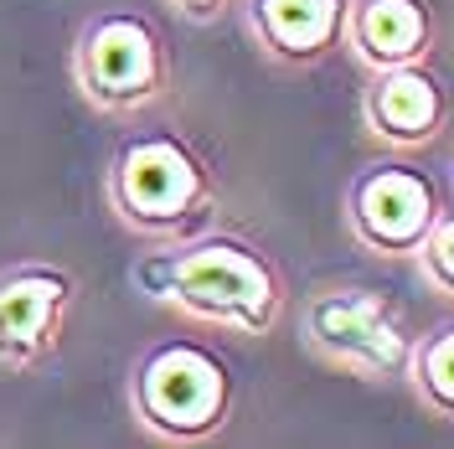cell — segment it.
Masks as SVG:
<instances>
[{"instance_id":"1","label":"cell","mask_w":454,"mask_h":449,"mask_svg":"<svg viewBox=\"0 0 454 449\" xmlns=\"http://www.w3.org/2000/svg\"><path fill=\"white\" fill-rule=\"evenodd\" d=\"M166 295L197 320L238 326L254 336L279 320L284 305V284L274 274V264L238 238H207V243H192L186 253H176Z\"/></svg>"},{"instance_id":"10","label":"cell","mask_w":454,"mask_h":449,"mask_svg":"<svg viewBox=\"0 0 454 449\" xmlns=\"http://www.w3.org/2000/svg\"><path fill=\"white\" fill-rule=\"evenodd\" d=\"M346 0H254V36L279 62H320L340 42Z\"/></svg>"},{"instance_id":"12","label":"cell","mask_w":454,"mask_h":449,"mask_svg":"<svg viewBox=\"0 0 454 449\" xmlns=\"http://www.w3.org/2000/svg\"><path fill=\"white\" fill-rule=\"evenodd\" d=\"M413 253L428 264V274H434V284H439V295H450L454 289V217H450V207L434 217V227L424 232V243H419Z\"/></svg>"},{"instance_id":"5","label":"cell","mask_w":454,"mask_h":449,"mask_svg":"<svg viewBox=\"0 0 454 449\" xmlns=\"http://www.w3.org/2000/svg\"><path fill=\"white\" fill-rule=\"evenodd\" d=\"M305 336L320 357H331L336 366L356 372V377H382L408 362L413 341L397 326L393 305L372 289H331L310 300L305 310Z\"/></svg>"},{"instance_id":"13","label":"cell","mask_w":454,"mask_h":449,"mask_svg":"<svg viewBox=\"0 0 454 449\" xmlns=\"http://www.w3.org/2000/svg\"><path fill=\"white\" fill-rule=\"evenodd\" d=\"M176 5H181L186 16H217V11H223L227 0H176Z\"/></svg>"},{"instance_id":"2","label":"cell","mask_w":454,"mask_h":449,"mask_svg":"<svg viewBox=\"0 0 454 449\" xmlns=\"http://www.w3.org/2000/svg\"><path fill=\"white\" fill-rule=\"evenodd\" d=\"M109 197L119 217L140 232H181L212 197L207 166L176 135H135L114 155Z\"/></svg>"},{"instance_id":"8","label":"cell","mask_w":454,"mask_h":449,"mask_svg":"<svg viewBox=\"0 0 454 449\" xmlns=\"http://www.w3.org/2000/svg\"><path fill=\"white\" fill-rule=\"evenodd\" d=\"M367 124L377 140L413 150L428 145L444 124V88L424 62H397V67H377L367 88Z\"/></svg>"},{"instance_id":"4","label":"cell","mask_w":454,"mask_h":449,"mask_svg":"<svg viewBox=\"0 0 454 449\" xmlns=\"http://www.w3.org/2000/svg\"><path fill=\"white\" fill-rule=\"evenodd\" d=\"M73 73L88 104H98L104 114H129L166 93V47L145 16L109 11L83 27Z\"/></svg>"},{"instance_id":"9","label":"cell","mask_w":454,"mask_h":449,"mask_svg":"<svg viewBox=\"0 0 454 449\" xmlns=\"http://www.w3.org/2000/svg\"><path fill=\"white\" fill-rule=\"evenodd\" d=\"M340 42L377 67L397 62H424L428 52V5L424 0H346V27Z\"/></svg>"},{"instance_id":"6","label":"cell","mask_w":454,"mask_h":449,"mask_svg":"<svg viewBox=\"0 0 454 449\" xmlns=\"http://www.w3.org/2000/svg\"><path fill=\"white\" fill-rule=\"evenodd\" d=\"M351 227L356 238L377 253H413L424 243V232L434 217L444 212V201L434 192L424 170L413 166H377L367 176H356L351 197H346Z\"/></svg>"},{"instance_id":"3","label":"cell","mask_w":454,"mask_h":449,"mask_svg":"<svg viewBox=\"0 0 454 449\" xmlns=\"http://www.w3.org/2000/svg\"><path fill=\"white\" fill-rule=\"evenodd\" d=\"M227 398H232L227 366L197 341H166L135 372L140 423L176 445H192V439H207L212 429H223Z\"/></svg>"},{"instance_id":"11","label":"cell","mask_w":454,"mask_h":449,"mask_svg":"<svg viewBox=\"0 0 454 449\" xmlns=\"http://www.w3.org/2000/svg\"><path fill=\"white\" fill-rule=\"evenodd\" d=\"M408 362H413V382H419V393L450 419L454 414V331L450 326H439L428 341H419V346L408 351Z\"/></svg>"},{"instance_id":"7","label":"cell","mask_w":454,"mask_h":449,"mask_svg":"<svg viewBox=\"0 0 454 449\" xmlns=\"http://www.w3.org/2000/svg\"><path fill=\"white\" fill-rule=\"evenodd\" d=\"M73 280L57 269H16L0 280V366H31L62 331Z\"/></svg>"}]
</instances>
